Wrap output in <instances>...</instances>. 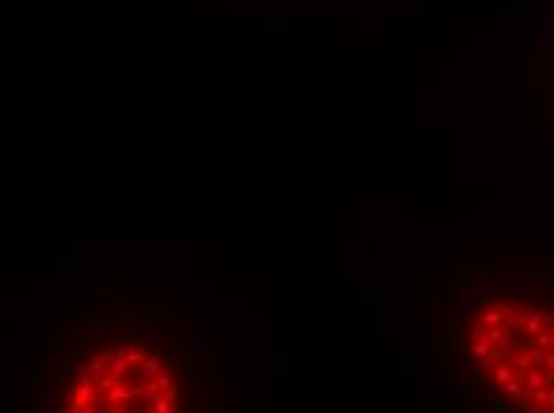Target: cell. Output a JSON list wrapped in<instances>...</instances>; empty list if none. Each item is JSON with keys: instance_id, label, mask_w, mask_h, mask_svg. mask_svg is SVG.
<instances>
[{"instance_id": "1", "label": "cell", "mask_w": 554, "mask_h": 413, "mask_svg": "<svg viewBox=\"0 0 554 413\" xmlns=\"http://www.w3.org/2000/svg\"><path fill=\"white\" fill-rule=\"evenodd\" d=\"M449 337L461 380L480 402L554 413V272L468 287Z\"/></svg>"}, {"instance_id": "2", "label": "cell", "mask_w": 554, "mask_h": 413, "mask_svg": "<svg viewBox=\"0 0 554 413\" xmlns=\"http://www.w3.org/2000/svg\"><path fill=\"white\" fill-rule=\"evenodd\" d=\"M177 361L143 339L108 337L81 349L57 380L72 413H172L182 402Z\"/></svg>"}, {"instance_id": "3", "label": "cell", "mask_w": 554, "mask_h": 413, "mask_svg": "<svg viewBox=\"0 0 554 413\" xmlns=\"http://www.w3.org/2000/svg\"><path fill=\"white\" fill-rule=\"evenodd\" d=\"M543 62H545V86H547V96H550V103L554 108V10L550 12V19H547Z\"/></svg>"}]
</instances>
